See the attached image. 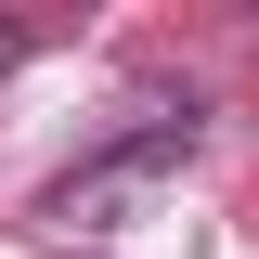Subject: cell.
<instances>
[{"label": "cell", "mask_w": 259, "mask_h": 259, "mask_svg": "<svg viewBox=\"0 0 259 259\" xmlns=\"http://www.w3.org/2000/svg\"><path fill=\"white\" fill-rule=\"evenodd\" d=\"M26 39H39L26 13H0V78H13V65H26Z\"/></svg>", "instance_id": "2"}, {"label": "cell", "mask_w": 259, "mask_h": 259, "mask_svg": "<svg viewBox=\"0 0 259 259\" xmlns=\"http://www.w3.org/2000/svg\"><path fill=\"white\" fill-rule=\"evenodd\" d=\"M182 156H194V104H143V130H117L104 156H78L52 194H39V221H65V233H104V221H130V207H156Z\"/></svg>", "instance_id": "1"}]
</instances>
